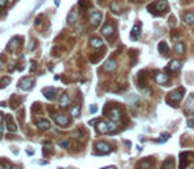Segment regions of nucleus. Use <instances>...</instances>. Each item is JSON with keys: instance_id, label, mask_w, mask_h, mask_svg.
Instances as JSON below:
<instances>
[{"instance_id": "1", "label": "nucleus", "mask_w": 194, "mask_h": 169, "mask_svg": "<svg viewBox=\"0 0 194 169\" xmlns=\"http://www.w3.org/2000/svg\"><path fill=\"white\" fill-rule=\"evenodd\" d=\"M148 10L152 13H155V11H159V15H163L165 11H168V1H166V0H159L156 3L150 4V5L148 7Z\"/></svg>"}, {"instance_id": "2", "label": "nucleus", "mask_w": 194, "mask_h": 169, "mask_svg": "<svg viewBox=\"0 0 194 169\" xmlns=\"http://www.w3.org/2000/svg\"><path fill=\"white\" fill-rule=\"evenodd\" d=\"M97 131L99 134H108V132L115 131V124H107L106 122H99L97 124Z\"/></svg>"}, {"instance_id": "3", "label": "nucleus", "mask_w": 194, "mask_h": 169, "mask_svg": "<svg viewBox=\"0 0 194 169\" xmlns=\"http://www.w3.org/2000/svg\"><path fill=\"white\" fill-rule=\"evenodd\" d=\"M95 148H97V151L99 152V153H102V155H106V153H108L110 151H111L110 145L107 144V143H103V141H98L97 144H95Z\"/></svg>"}, {"instance_id": "4", "label": "nucleus", "mask_w": 194, "mask_h": 169, "mask_svg": "<svg viewBox=\"0 0 194 169\" xmlns=\"http://www.w3.org/2000/svg\"><path fill=\"white\" fill-rule=\"evenodd\" d=\"M114 33H115V28H114L112 24H106L102 28V35L106 36V37H112Z\"/></svg>"}, {"instance_id": "5", "label": "nucleus", "mask_w": 194, "mask_h": 169, "mask_svg": "<svg viewBox=\"0 0 194 169\" xmlns=\"http://www.w3.org/2000/svg\"><path fill=\"white\" fill-rule=\"evenodd\" d=\"M100 21H102V13L100 12H93L90 16V24L94 25V27H97V25L100 24Z\"/></svg>"}, {"instance_id": "6", "label": "nucleus", "mask_w": 194, "mask_h": 169, "mask_svg": "<svg viewBox=\"0 0 194 169\" xmlns=\"http://www.w3.org/2000/svg\"><path fill=\"white\" fill-rule=\"evenodd\" d=\"M42 94L45 95V98L49 100H53L54 98H56V94H57V91L54 87H46L42 90Z\"/></svg>"}, {"instance_id": "7", "label": "nucleus", "mask_w": 194, "mask_h": 169, "mask_svg": "<svg viewBox=\"0 0 194 169\" xmlns=\"http://www.w3.org/2000/svg\"><path fill=\"white\" fill-rule=\"evenodd\" d=\"M19 87L22 89V90H29L32 87V79L25 77V78H21L19 82Z\"/></svg>"}, {"instance_id": "8", "label": "nucleus", "mask_w": 194, "mask_h": 169, "mask_svg": "<svg viewBox=\"0 0 194 169\" xmlns=\"http://www.w3.org/2000/svg\"><path fill=\"white\" fill-rule=\"evenodd\" d=\"M181 67V61L178 60H172L169 62V65L166 66V70L168 72H177V70Z\"/></svg>"}, {"instance_id": "9", "label": "nucleus", "mask_w": 194, "mask_h": 169, "mask_svg": "<svg viewBox=\"0 0 194 169\" xmlns=\"http://www.w3.org/2000/svg\"><path fill=\"white\" fill-rule=\"evenodd\" d=\"M54 120H56V123L58 125H61V127L69 124V118L66 115H56L54 116Z\"/></svg>"}, {"instance_id": "10", "label": "nucleus", "mask_w": 194, "mask_h": 169, "mask_svg": "<svg viewBox=\"0 0 194 169\" xmlns=\"http://www.w3.org/2000/svg\"><path fill=\"white\" fill-rule=\"evenodd\" d=\"M189 155H190V152H182L181 153V165H180V169H185L186 165L193 160V159H188Z\"/></svg>"}, {"instance_id": "11", "label": "nucleus", "mask_w": 194, "mask_h": 169, "mask_svg": "<svg viewBox=\"0 0 194 169\" xmlns=\"http://www.w3.org/2000/svg\"><path fill=\"white\" fill-rule=\"evenodd\" d=\"M185 110H186V112H188V114H193L194 112V97H193V95L188 98L186 103H185Z\"/></svg>"}, {"instance_id": "12", "label": "nucleus", "mask_w": 194, "mask_h": 169, "mask_svg": "<svg viewBox=\"0 0 194 169\" xmlns=\"http://www.w3.org/2000/svg\"><path fill=\"white\" fill-rule=\"evenodd\" d=\"M182 93H184V90H181V89H178V90H176V91H172L169 94V98L172 99V102H180V99L182 98Z\"/></svg>"}, {"instance_id": "13", "label": "nucleus", "mask_w": 194, "mask_h": 169, "mask_svg": "<svg viewBox=\"0 0 194 169\" xmlns=\"http://www.w3.org/2000/svg\"><path fill=\"white\" fill-rule=\"evenodd\" d=\"M140 33H141V28L139 24H135L133 28H132L131 31V38L132 40H138L139 37H140Z\"/></svg>"}, {"instance_id": "14", "label": "nucleus", "mask_w": 194, "mask_h": 169, "mask_svg": "<svg viewBox=\"0 0 194 169\" xmlns=\"http://www.w3.org/2000/svg\"><path fill=\"white\" fill-rule=\"evenodd\" d=\"M168 81H169V77H168L165 73H159V74H156V82L159 84H165V83H168Z\"/></svg>"}, {"instance_id": "15", "label": "nucleus", "mask_w": 194, "mask_h": 169, "mask_svg": "<svg viewBox=\"0 0 194 169\" xmlns=\"http://www.w3.org/2000/svg\"><path fill=\"white\" fill-rule=\"evenodd\" d=\"M7 128L11 132H16V129H17L15 122H13V118L11 115H7Z\"/></svg>"}, {"instance_id": "16", "label": "nucleus", "mask_w": 194, "mask_h": 169, "mask_svg": "<svg viewBox=\"0 0 194 169\" xmlns=\"http://www.w3.org/2000/svg\"><path fill=\"white\" fill-rule=\"evenodd\" d=\"M103 69L106 70V72H114V70L116 69V62L114 60L106 61V63L103 65Z\"/></svg>"}, {"instance_id": "17", "label": "nucleus", "mask_w": 194, "mask_h": 169, "mask_svg": "<svg viewBox=\"0 0 194 169\" xmlns=\"http://www.w3.org/2000/svg\"><path fill=\"white\" fill-rule=\"evenodd\" d=\"M90 45L93 48H95V49H98V48H102L103 46V40L99 37H93L90 40Z\"/></svg>"}, {"instance_id": "18", "label": "nucleus", "mask_w": 194, "mask_h": 169, "mask_svg": "<svg viewBox=\"0 0 194 169\" xmlns=\"http://www.w3.org/2000/svg\"><path fill=\"white\" fill-rule=\"evenodd\" d=\"M110 119L112 120V122H118L120 119V111L119 108H112L110 111Z\"/></svg>"}, {"instance_id": "19", "label": "nucleus", "mask_w": 194, "mask_h": 169, "mask_svg": "<svg viewBox=\"0 0 194 169\" xmlns=\"http://www.w3.org/2000/svg\"><path fill=\"white\" fill-rule=\"evenodd\" d=\"M184 21L188 25H193L194 24V12H188L184 15Z\"/></svg>"}, {"instance_id": "20", "label": "nucleus", "mask_w": 194, "mask_h": 169, "mask_svg": "<svg viewBox=\"0 0 194 169\" xmlns=\"http://www.w3.org/2000/svg\"><path fill=\"white\" fill-rule=\"evenodd\" d=\"M70 104V98L67 94H62L61 95V99H60V106L61 107H67Z\"/></svg>"}, {"instance_id": "21", "label": "nucleus", "mask_w": 194, "mask_h": 169, "mask_svg": "<svg viewBox=\"0 0 194 169\" xmlns=\"http://www.w3.org/2000/svg\"><path fill=\"white\" fill-rule=\"evenodd\" d=\"M157 48H159V52H160V53H163L164 56H166V54H168V52H169V48H168V45H166L165 41H161Z\"/></svg>"}, {"instance_id": "22", "label": "nucleus", "mask_w": 194, "mask_h": 169, "mask_svg": "<svg viewBox=\"0 0 194 169\" xmlns=\"http://www.w3.org/2000/svg\"><path fill=\"white\" fill-rule=\"evenodd\" d=\"M37 127L41 131H45V129L50 128V122H48V120H40V122H37Z\"/></svg>"}, {"instance_id": "23", "label": "nucleus", "mask_w": 194, "mask_h": 169, "mask_svg": "<svg viewBox=\"0 0 194 169\" xmlns=\"http://www.w3.org/2000/svg\"><path fill=\"white\" fill-rule=\"evenodd\" d=\"M77 19H78L77 12H75V11H71V12L67 15V24H74V22L77 21Z\"/></svg>"}, {"instance_id": "24", "label": "nucleus", "mask_w": 194, "mask_h": 169, "mask_svg": "<svg viewBox=\"0 0 194 169\" xmlns=\"http://www.w3.org/2000/svg\"><path fill=\"white\" fill-rule=\"evenodd\" d=\"M174 52L177 54H182L185 52V46H184V44L182 42H177V44L174 45Z\"/></svg>"}, {"instance_id": "25", "label": "nucleus", "mask_w": 194, "mask_h": 169, "mask_svg": "<svg viewBox=\"0 0 194 169\" xmlns=\"http://www.w3.org/2000/svg\"><path fill=\"white\" fill-rule=\"evenodd\" d=\"M174 168V163H173V160H166L165 163L161 165V169H173Z\"/></svg>"}, {"instance_id": "26", "label": "nucleus", "mask_w": 194, "mask_h": 169, "mask_svg": "<svg viewBox=\"0 0 194 169\" xmlns=\"http://www.w3.org/2000/svg\"><path fill=\"white\" fill-rule=\"evenodd\" d=\"M150 165H152V164H150L149 160H144V161H141V163L139 164V168L140 169H149Z\"/></svg>"}, {"instance_id": "27", "label": "nucleus", "mask_w": 194, "mask_h": 169, "mask_svg": "<svg viewBox=\"0 0 194 169\" xmlns=\"http://www.w3.org/2000/svg\"><path fill=\"white\" fill-rule=\"evenodd\" d=\"M11 82V79L8 78V77H4V78L0 79V89H4L7 86V84Z\"/></svg>"}, {"instance_id": "28", "label": "nucleus", "mask_w": 194, "mask_h": 169, "mask_svg": "<svg viewBox=\"0 0 194 169\" xmlns=\"http://www.w3.org/2000/svg\"><path fill=\"white\" fill-rule=\"evenodd\" d=\"M169 139V134L168 132H164V134L160 135V139H159V143H165L166 140Z\"/></svg>"}, {"instance_id": "29", "label": "nucleus", "mask_w": 194, "mask_h": 169, "mask_svg": "<svg viewBox=\"0 0 194 169\" xmlns=\"http://www.w3.org/2000/svg\"><path fill=\"white\" fill-rule=\"evenodd\" d=\"M79 111H81V107L79 106H74L71 110V115L74 116V118H78L79 116Z\"/></svg>"}, {"instance_id": "30", "label": "nucleus", "mask_w": 194, "mask_h": 169, "mask_svg": "<svg viewBox=\"0 0 194 169\" xmlns=\"http://www.w3.org/2000/svg\"><path fill=\"white\" fill-rule=\"evenodd\" d=\"M16 41H17V38H13L10 44H8V46H7V48H8V50H15L16 45H17V42H16Z\"/></svg>"}, {"instance_id": "31", "label": "nucleus", "mask_w": 194, "mask_h": 169, "mask_svg": "<svg viewBox=\"0 0 194 169\" xmlns=\"http://www.w3.org/2000/svg\"><path fill=\"white\" fill-rule=\"evenodd\" d=\"M111 10H112V12H119V10H120L119 3H116V1L111 3Z\"/></svg>"}, {"instance_id": "32", "label": "nucleus", "mask_w": 194, "mask_h": 169, "mask_svg": "<svg viewBox=\"0 0 194 169\" xmlns=\"http://www.w3.org/2000/svg\"><path fill=\"white\" fill-rule=\"evenodd\" d=\"M79 5L83 7V8H85V7H87L88 5V0H79Z\"/></svg>"}, {"instance_id": "33", "label": "nucleus", "mask_w": 194, "mask_h": 169, "mask_svg": "<svg viewBox=\"0 0 194 169\" xmlns=\"http://www.w3.org/2000/svg\"><path fill=\"white\" fill-rule=\"evenodd\" d=\"M36 70V62L35 61H31V72L33 73Z\"/></svg>"}, {"instance_id": "34", "label": "nucleus", "mask_w": 194, "mask_h": 169, "mask_svg": "<svg viewBox=\"0 0 194 169\" xmlns=\"http://www.w3.org/2000/svg\"><path fill=\"white\" fill-rule=\"evenodd\" d=\"M7 4H8V0H0V7H1V8H4Z\"/></svg>"}, {"instance_id": "35", "label": "nucleus", "mask_w": 194, "mask_h": 169, "mask_svg": "<svg viewBox=\"0 0 194 169\" xmlns=\"http://www.w3.org/2000/svg\"><path fill=\"white\" fill-rule=\"evenodd\" d=\"M36 46V41H31V46H29V50H33Z\"/></svg>"}, {"instance_id": "36", "label": "nucleus", "mask_w": 194, "mask_h": 169, "mask_svg": "<svg viewBox=\"0 0 194 169\" xmlns=\"http://www.w3.org/2000/svg\"><path fill=\"white\" fill-rule=\"evenodd\" d=\"M90 111H91L93 114H94V112H97V107H95V104H93V106L90 107Z\"/></svg>"}, {"instance_id": "37", "label": "nucleus", "mask_w": 194, "mask_h": 169, "mask_svg": "<svg viewBox=\"0 0 194 169\" xmlns=\"http://www.w3.org/2000/svg\"><path fill=\"white\" fill-rule=\"evenodd\" d=\"M60 145H62V147H67L69 143H67V141H62V143H60Z\"/></svg>"}, {"instance_id": "38", "label": "nucleus", "mask_w": 194, "mask_h": 169, "mask_svg": "<svg viewBox=\"0 0 194 169\" xmlns=\"http://www.w3.org/2000/svg\"><path fill=\"white\" fill-rule=\"evenodd\" d=\"M188 124L190 125V127H193V128H194V119H193V120H189V123H188Z\"/></svg>"}, {"instance_id": "39", "label": "nucleus", "mask_w": 194, "mask_h": 169, "mask_svg": "<svg viewBox=\"0 0 194 169\" xmlns=\"http://www.w3.org/2000/svg\"><path fill=\"white\" fill-rule=\"evenodd\" d=\"M27 153H28V155H33V153H35V152H33V151H29V149H27Z\"/></svg>"}, {"instance_id": "40", "label": "nucleus", "mask_w": 194, "mask_h": 169, "mask_svg": "<svg viewBox=\"0 0 194 169\" xmlns=\"http://www.w3.org/2000/svg\"><path fill=\"white\" fill-rule=\"evenodd\" d=\"M102 169H116L115 166H106V168H102Z\"/></svg>"}, {"instance_id": "41", "label": "nucleus", "mask_w": 194, "mask_h": 169, "mask_svg": "<svg viewBox=\"0 0 194 169\" xmlns=\"http://www.w3.org/2000/svg\"><path fill=\"white\" fill-rule=\"evenodd\" d=\"M1 120H3V114L0 112V122H1Z\"/></svg>"}, {"instance_id": "42", "label": "nucleus", "mask_w": 194, "mask_h": 169, "mask_svg": "<svg viewBox=\"0 0 194 169\" xmlns=\"http://www.w3.org/2000/svg\"><path fill=\"white\" fill-rule=\"evenodd\" d=\"M1 66H3V62H1V60H0V69H1Z\"/></svg>"}]
</instances>
